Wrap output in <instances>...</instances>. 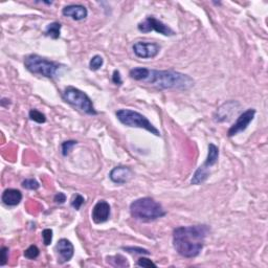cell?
Here are the masks:
<instances>
[{
    "mask_svg": "<svg viewBox=\"0 0 268 268\" xmlns=\"http://www.w3.org/2000/svg\"><path fill=\"white\" fill-rule=\"evenodd\" d=\"M208 230L206 225L179 226L175 228L173 231L174 248L183 258L197 257L204 246Z\"/></svg>",
    "mask_w": 268,
    "mask_h": 268,
    "instance_id": "cell-1",
    "label": "cell"
},
{
    "mask_svg": "<svg viewBox=\"0 0 268 268\" xmlns=\"http://www.w3.org/2000/svg\"><path fill=\"white\" fill-rule=\"evenodd\" d=\"M142 82L159 89L188 90L194 86V80L188 75L175 71H155L148 68Z\"/></svg>",
    "mask_w": 268,
    "mask_h": 268,
    "instance_id": "cell-2",
    "label": "cell"
},
{
    "mask_svg": "<svg viewBox=\"0 0 268 268\" xmlns=\"http://www.w3.org/2000/svg\"><path fill=\"white\" fill-rule=\"evenodd\" d=\"M130 214L136 220L150 222L166 216L167 212L153 198L144 197L138 198L130 204Z\"/></svg>",
    "mask_w": 268,
    "mask_h": 268,
    "instance_id": "cell-3",
    "label": "cell"
},
{
    "mask_svg": "<svg viewBox=\"0 0 268 268\" xmlns=\"http://www.w3.org/2000/svg\"><path fill=\"white\" fill-rule=\"evenodd\" d=\"M116 118L125 126L142 128L151 134L160 136V132L157 128L151 123L145 115L131 109H120L115 112Z\"/></svg>",
    "mask_w": 268,
    "mask_h": 268,
    "instance_id": "cell-4",
    "label": "cell"
},
{
    "mask_svg": "<svg viewBox=\"0 0 268 268\" xmlns=\"http://www.w3.org/2000/svg\"><path fill=\"white\" fill-rule=\"evenodd\" d=\"M25 66L30 73L49 79H54L60 69V65L58 63L45 59L38 55H30L26 57Z\"/></svg>",
    "mask_w": 268,
    "mask_h": 268,
    "instance_id": "cell-5",
    "label": "cell"
},
{
    "mask_svg": "<svg viewBox=\"0 0 268 268\" xmlns=\"http://www.w3.org/2000/svg\"><path fill=\"white\" fill-rule=\"evenodd\" d=\"M62 98L66 103L72 105L73 107L80 111L89 115L98 114V111L96 110L95 106H93L91 99L82 90L73 86H68L64 89Z\"/></svg>",
    "mask_w": 268,
    "mask_h": 268,
    "instance_id": "cell-6",
    "label": "cell"
},
{
    "mask_svg": "<svg viewBox=\"0 0 268 268\" xmlns=\"http://www.w3.org/2000/svg\"><path fill=\"white\" fill-rule=\"evenodd\" d=\"M219 158V149L214 144L208 145V153L204 164L200 166L194 173L193 178L191 179V183L198 185L203 183L209 176V168L217 164Z\"/></svg>",
    "mask_w": 268,
    "mask_h": 268,
    "instance_id": "cell-7",
    "label": "cell"
},
{
    "mask_svg": "<svg viewBox=\"0 0 268 268\" xmlns=\"http://www.w3.org/2000/svg\"><path fill=\"white\" fill-rule=\"evenodd\" d=\"M138 31L142 33H150L152 31H155L164 36H174L175 32H174L170 27L165 25L164 22L156 19L153 16L147 17L144 21L138 23Z\"/></svg>",
    "mask_w": 268,
    "mask_h": 268,
    "instance_id": "cell-8",
    "label": "cell"
},
{
    "mask_svg": "<svg viewBox=\"0 0 268 268\" xmlns=\"http://www.w3.org/2000/svg\"><path fill=\"white\" fill-rule=\"evenodd\" d=\"M132 49L136 57L142 58V59H152L159 54L160 46L153 42L138 41L134 43Z\"/></svg>",
    "mask_w": 268,
    "mask_h": 268,
    "instance_id": "cell-9",
    "label": "cell"
},
{
    "mask_svg": "<svg viewBox=\"0 0 268 268\" xmlns=\"http://www.w3.org/2000/svg\"><path fill=\"white\" fill-rule=\"evenodd\" d=\"M254 115H255L254 109L250 108V109H247L246 111H244L242 114H240L236 123L229 128L227 135L231 137V136L237 135L240 132L245 131L247 129V127L249 126V124L252 122Z\"/></svg>",
    "mask_w": 268,
    "mask_h": 268,
    "instance_id": "cell-10",
    "label": "cell"
},
{
    "mask_svg": "<svg viewBox=\"0 0 268 268\" xmlns=\"http://www.w3.org/2000/svg\"><path fill=\"white\" fill-rule=\"evenodd\" d=\"M240 108V104L236 101H228L224 103L223 105L217 109V111L214 114V119L218 123H223V122H228L231 120L234 114L238 112Z\"/></svg>",
    "mask_w": 268,
    "mask_h": 268,
    "instance_id": "cell-11",
    "label": "cell"
},
{
    "mask_svg": "<svg viewBox=\"0 0 268 268\" xmlns=\"http://www.w3.org/2000/svg\"><path fill=\"white\" fill-rule=\"evenodd\" d=\"M56 252L58 254V262L66 263L74 257L75 247L73 243L67 239H61L56 245Z\"/></svg>",
    "mask_w": 268,
    "mask_h": 268,
    "instance_id": "cell-12",
    "label": "cell"
},
{
    "mask_svg": "<svg viewBox=\"0 0 268 268\" xmlns=\"http://www.w3.org/2000/svg\"><path fill=\"white\" fill-rule=\"evenodd\" d=\"M110 213H111V208L107 201H105V200L98 201L96 205L93 206L92 213H91L93 222L97 224L106 222L110 217Z\"/></svg>",
    "mask_w": 268,
    "mask_h": 268,
    "instance_id": "cell-13",
    "label": "cell"
},
{
    "mask_svg": "<svg viewBox=\"0 0 268 268\" xmlns=\"http://www.w3.org/2000/svg\"><path fill=\"white\" fill-rule=\"evenodd\" d=\"M133 177V172L129 167L118 166L113 168L109 173V178L112 182L118 184H125L129 182Z\"/></svg>",
    "mask_w": 268,
    "mask_h": 268,
    "instance_id": "cell-14",
    "label": "cell"
},
{
    "mask_svg": "<svg viewBox=\"0 0 268 268\" xmlns=\"http://www.w3.org/2000/svg\"><path fill=\"white\" fill-rule=\"evenodd\" d=\"M62 14L63 16L71 17L72 19L76 21H81V20H84L87 17L88 11L84 6L71 5V6H66L62 10Z\"/></svg>",
    "mask_w": 268,
    "mask_h": 268,
    "instance_id": "cell-15",
    "label": "cell"
},
{
    "mask_svg": "<svg viewBox=\"0 0 268 268\" xmlns=\"http://www.w3.org/2000/svg\"><path fill=\"white\" fill-rule=\"evenodd\" d=\"M2 200L8 206H16L22 200V193L16 189H7L3 193Z\"/></svg>",
    "mask_w": 268,
    "mask_h": 268,
    "instance_id": "cell-16",
    "label": "cell"
},
{
    "mask_svg": "<svg viewBox=\"0 0 268 268\" xmlns=\"http://www.w3.org/2000/svg\"><path fill=\"white\" fill-rule=\"evenodd\" d=\"M61 23L59 22H53V23H50V25L46 27V30H45V36L48 37H51L52 39H58L60 37V34H61Z\"/></svg>",
    "mask_w": 268,
    "mask_h": 268,
    "instance_id": "cell-17",
    "label": "cell"
},
{
    "mask_svg": "<svg viewBox=\"0 0 268 268\" xmlns=\"http://www.w3.org/2000/svg\"><path fill=\"white\" fill-rule=\"evenodd\" d=\"M107 262L114 267H129V263L122 254H115L112 257H108Z\"/></svg>",
    "mask_w": 268,
    "mask_h": 268,
    "instance_id": "cell-18",
    "label": "cell"
},
{
    "mask_svg": "<svg viewBox=\"0 0 268 268\" xmlns=\"http://www.w3.org/2000/svg\"><path fill=\"white\" fill-rule=\"evenodd\" d=\"M29 118L34 121V122H36L38 124H43L46 122V116L45 114H43L41 111L37 110V109H32L29 113Z\"/></svg>",
    "mask_w": 268,
    "mask_h": 268,
    "instance_id": "cell-19",
    "label": "cell"
},
{
    "mask_svg": "<svg viewBox=\"0 0 268 268\" xmlns=\"http://www.w3.org/2000/svg\"><path fill=\"white\" fill-rule=\"evenodd\" d=\"M104 64V59L100 56V55H96L95 57L91 58V60L89 62V68L91 71L96 72L99 71V69L103 66Z\"/></svg>",
    "mask_w": 268,
    "mask_h": 268,
    "instance_id": "cell-20",
    "label": "cell"
},
{
    "mask_svg": "<svg viewBox=\"0 0 268 268\" xmlns=\"http://www.w3.org/2000/svg\"><path fill=\"white\" fill-rule=\"evenodd\" d=\"M40 249L36 245H31L28 249L25 251V257L29 260H35L39 257Z\"/></svg>",
    "mask_w": 268,
    "mask_h": 268,
    "instance_id": "cell-21",
    "label": "cell"
},
{
    "mask_svg": "<svg viewBox=\"0 0 268 268\" xmlns=\"http://www.w3.org/2000/svg\"><path fill=\"white\" fill-rule=\"evenodd\" d=\"M22 186L27 190H32V191H36L40 188V183L33 178H29L22 181Z\"/></svg>",
    "mask_w": 268,
    "mask_h": 268,
    "instance_id": "cell-22",
    "label": "cell"
},
{
    "mask_svg": "<svg viewBox=\"0 0 268 268\" xmlns=\"http://www.w3.org/2000/svg\"><path fill=\"white\" fill-rule=\"evenodd\" d=\"M85 202V199H84V197L83 196H81L80 194H77L73 197V199H72V206L75 208V209H80L81 206H82Z\"/></svg>",
    "mask_w": 268,
    "mask_h": 268,
    "instance_id": "cell-23",
    "label": "cell"
},
{
    "mask_svg": "<svg viewBox=\"0 0 268 268\" xmlns=\"http://www.w3.org/2000/svg\"><path fill=\"white\" fill-rule=\"evenodd\" d=\"M42 239H43L44 245L49 246L53 241V230L51 228H45L42 231Z\"/></svg>",
    "mask_w": 268,
    "mask_h": 268,
    "instance_id": "cell-24",
    "label": "cell"
},
{
    "mask_svg": "<svg viewBox=\"0 0 268 268\" xmlns=\"http://www.w3.org/2000/svg\"><path fill=\"white\" fill-rule=\"evenodd\" d=\"M78 143L76 141H67L64 142L62 144V154L64 156H67L69 153H71V151L73 150V148L77 145Z\"/></svg>",
    "mask_w": 268,
    "mask_h": 268,
    "instance_id": "cell-25",
    "label": "cell"
},
{
    "mask_svg": "<svg viewBox=\"0 0 268 268\" xmlns=\"http://www.w3.org/2000/svg\"><path fill=\"white\" fill-rule=\"evenodd\" d=\"M9 248L4 246L0 249V266H4L6 265V263L9 260Z\"/></svg>",
    "mask_w": 268,
    "mask_h": 268,
    "instance_id": "cell-26",
    "label": "cell"
},
{
    "mask_svg": "<svg viewBox=\"0 0 268 268\" xmlns=\"http://www.w3.org/2000/svg\"><path fill=\"white\" fill-rule=\"evenodd\" d=\"M136 265L139 266V267H156L157 266L155 263H153L150 259H147V258H144V257L138 259Z\"/></svg>",
    "mask_w": 268,
    "mask_h": 268,
    "instance_id": "cell-27",
    "label": "cell"
},
{
    "mask_svg": "<svg viewBox=\"0 0 268 268\" xmlns=\"http://www.w3.org/2000/svg\"><path fill=\"white\" fill-rule=\"evenodd\" d=\"M123 249L127 250L128 252H135V253H139V254H149L150 253L147 249L141 248V247H123Z\"/></svg>",
    "mask_w": 268,
    "mask_h": 268,
    "instance_id": "cell-28",
    "label": "cell"
},
{
    "mask_svg": "<svg viewBox=\"0 0 268 268\" xmlns=\"http://www.w3.org/2000/svg\"><path fill=\"white\" fill-rule=\"evenodd\" d=\"M54 201L58 204H63L66 201V195L61 192L56 194V196L54 197Z\"/></svg>",
    "mask_w": 268,
    "mask_h": 268,
    "instance_id": "cell-29",
    "label": "cell"
},
{
    "mask_svg": "<svg viewBox=\"0 0 268 268\" xmlns=\"http://www.w3.org/2000/svg\"><path fill=\"white\" fill-rule=\"evenodd\" d=\"M112 81L113 83L116 85H122L123 84V80L121 77V74L119 71H114L113 75H112Z\"/></svg>",
    "mask_w": 268,
    "mask_h": 268,
    "instance_id": "cell-30",
    "label": "cell"
}]
</instances>
